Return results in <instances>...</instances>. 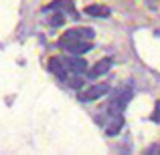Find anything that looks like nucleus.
<instances>
[{"label": "nucleus", "instance_id": "obj_1", "mask_svg": "<svg viewBox=\"0 0 160 155\" xmlns=\"http://www.w3.org/2000/svg\"><path fill=\"white\" fill-rule=\"evenodd\" d=\"M108 91H109L108 83H98V85H91V87L81 89L77 97H79V101L89 103V101H98V99H102L103 95H108Z\"/></svg>", "mask_w": 160, "mask_h": 155}, {"label": "nucleus", "instance_id": "obj_2", "mask_svg": "<svg viewBox=\"0 0 160 155\" xmlns=\"http://www.w3.org/2000/svg\"><path fill=\"white\" fill-rule=\"evenodd\" d=\"M132 95H134L132 89H120L116 93V97L109 101V113H122L126 109V105L130 103Z\"/></svg>", "mask_w": 160, "mask_h": 155}, {"label": "nucleus", "instance_id": "obj_3", "mask_svg": "<svg viewBox=\"0 0 160 155\" xmlns=\"http://www.w3.org/2000/svg\"><path fill=\"white\" fill-rule=\"evenodd\" d=\"M49 71L55 75V77H59V79H63V81H69V66L65 65V61H63V57H59V58H51L49 61Z\"/></svg>", "mask_w": 160, "mask_h": 155}, {"label": "nucleus", "instance_id": "obj_4", "mask_svg": "<svg viewBox=\"0 0 160 155\" xmlns=\"http://www.w3.org/2000/svg\"><path fill=\"white\" fill-rule=\"evenodd\" d=\"M112 65H113L112 57L99 58V61H98V62H95V65H93V66L89 69V73H87V77H89V79H98V77H102V75L109 73V69H112Z\"/></svg>", "mask_w": 160, "mask_h": 155}, {"label": "nucleus", "instance_id": "obj_5", "mask_svg": "<svg viewBox=\"0 0 160 155\" xmlns=\"http://www.w3.org/2000/svg\"><path fill=\"white\" fill-rule=\"evenodd\" d=\"M69 54H85V52H89L91 48H93V44L91 43H87V40H83V39H79V40H73V43H69L67 47H63Z\"/></svg>", "mask_w": 160, "mask_h": 155}, {"label": "nucleus", "instance_id": "obj_6", "mask_svg": "<svg viewBox=\"0 0 160 155\" xmlns=\"http://www.w3.org/2000/svg\"><path fill=\"white\" fill-rule=\"evenodd\" d=\"M63 61H65V65H67V66H69L71 73H75V75L85 73V69H87V62L83 61V58H79V54H71V57H65Z\"/></svg>", "mask_w": 160, "mask_h": 155}, {"label": "nucleus", "instance_id": "obj_7", "mask_svg": "<svg viewBox=\"0 0 160 155\" xmlns=\"http://www.w3.org/2000/svg\"><path fill=\"white\" fill-rule=\"evenodd\" d=\"M85 14L95 16V18H108V16L112 14V10H109L106 4H89V6L85 8Z\"/></svg>", "mask_w": 160, "mask_h": 155}, {"label": "nucleus", "instance_id": "obj_8", "mask_svg": "<svg viewBox=\"0 0 160 155\" xmlns=\"http://www.w3.org/2000/svg\"><path fill=\"white\" fill-rule=\"evenodd\" d=\"M122 127H124V117H122V115H118V117H113V119H112V123L108 125L106 133H108L109 137H113V135H118V133L122 131Z\"/></svg>", "mask_w": 160, "mask_h": 155}, {"label": "nucleus", "instance_id": "obj_9", "mask_svg": "<svg viewBox=\"0 0 160 155\" xmlns=\"http://www.w3.org/2000/svg\"><path fill=\"white\" fill-rule=\"evenodd\" d=\"M79 39H81V36H79V30H77V28H73V30H67L65 34L59 39V47L63 48V47H67L69 43H73V40H79Z\"/></svg>", "mask_w": 160, "mask_h": 155}, {"label": "nucleus", "instance_id": "obj_10", "mask_svg": "<svg viewBox=\"0 0 160 155\" xmlns=\"http://www.w3.org/2000/svg\"><path fill=\"white\" fill-rule=\"evenodd\" d=\"M65 6L67 10H73V4L69 2V0H53L51 4H47V6L43 8V12H53V10H59V8Z\"/></svg>", "mask_w": 160, "mask_h": 155}, {"label": "nucleus", "instance_id": "obj_11", "mask_svg": "<svg viewBox=\"0 0 160 155\" xmlns=\"http://www.w3.org/2000/svg\"><path fill=\"white\" fill-rule=\"evenodd\" d=\"M49 24H51L53 28L61 26V24H65V14L63 12H55V14L51 16V20H49Z\"/></svg>", "mask_w": 160, "mask_h": 155}, {"label": "nucleus", "instance_id": "obj_12", "mask_svg": "<svg viewBox=\"0 0 160 155\" xmlns=\"http://www.w3.org/2000/svg\"><path fill=\"white\" fill-rule=\"evenodd\" d=\"M150 121H154V123H160V101L154 103V111H152V115H150Z\"/></svg>", "mask_w": 160, "mask_h": 155}, {"label": "nucleus", "instance_id": "obj_13", "mask_svg": "<svg viewBox=\"0 0 160 155\" xmlns=\"http://www.w3.org/2000/svg\"><path fill=\"white\" fill-rule=\"evenodd\" d=\"M79 30V36H81V39H93L95 36V32L91 30V28H77Z\"/></svg>", "mask_w": 160, "mask_h": 155}, {"label": "nucleus", "instance_id": "obj_14", "mask_svg": "<svg viewBox=\"0 0 160 155\" xmlns=\"http://www.w3.org/2000/svg\"><path fill=\"white\" fill-rule=\"evenodd\" d=\"M69 85L73 87V89H81L83 83H81V79H73V81H69Z\"/></svg>", "mask_w": 160, "mask_h": 155}]
</instances>
